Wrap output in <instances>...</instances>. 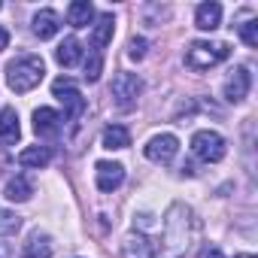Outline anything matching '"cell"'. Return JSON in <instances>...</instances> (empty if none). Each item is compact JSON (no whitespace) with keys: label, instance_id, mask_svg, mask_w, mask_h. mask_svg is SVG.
<instances>
[{"label":"cell","instance_id":"18","mask_svg":"<svg viewBox=\"0 0 258 258\" xmlns=\"http://www.w3.org/2000/svg\"><path fill=\"white\" fill-rule=\"evenodd\" d=\"M67 22L73 28H88L94 22V7L88 4V0H73V4L67 7Z\"/></svg>","mask_w":258,"mask_h":258},{"label":"cell","instance_id":"13","mask_svg":"<svg viewBox=\"0 0 258 258\" xmlns=\"http://www.w3.org/2000/svg\"><path fill=\"white\" fill-rule=\"evenodd\" d=\"M112 31H115V19H112V13L97 16L94 31H91V49H94V52H103V49L109 46V40H112Z\"/></svg>","mask_w":258,"mask_h":258},{"label":"cell","instance_id":"4","mask_svg":"<svg viewBox=\"0 0 258 258\" xmlns=\"http://www.w3.org/2000/svg\"><path fill=\"white\" fill-rule=\"evenodd\" d=\"M140 91H143L140 76H137V73H124V70H121V73H115V79H112V85H109L112 103H115L118 109H131V106L137 103Z\"/></svg>","mask_w":258,"mask_h":258},{"label":"cell","instance_id":"8","mask_svg":"<svg viewBox=\"0 0 258 258\" xmlns=\"http://www.w3.org/2000/svg\"><path fill=\"white\" fill-rule=\"evenodd\" d=\"M249 88H252V73H249L246 67H234V70L228 73L225 85H222L228 103H243L246 94H249Z\"/></svg>","mask_w":258,"mask_h":258},{"label":"cell","instance_id":"3","mask_svg":"<svg viewBox=\"0 0 258 258\" xmlns=\"http://www.w3.org/2000/svg\"><path fill=\"white\" fill-rule=\"evenodd\" d=\"M228 55H231L228 43H210V40H198V43H191V46L185 49V67L201 73V70H210V67L222 64Z\"/></svg>","mask_w":258,"mask_h":258},{"label":"cell","instance_id":"12","mask_svg":"<svg viewBox=\"0 0 258 258\" xmlns=\"http://www.w3.org/2000/svg\"><path fill=\"white\" fill-rule=\"evenodd\" d=\"M58 28H61V19H58L55 10H40V13L34 16V22H31V31H34L40 40H52V37L58 34Z\"/></svg>","mask_w":258,"mask_h":258},{"label":"cell","instance_id":"14","mask_svg":"<svg viewBox=\"0 0 258 258\" xmlns=\"http://www.w3.org/2000/svg\"><path fill=\"white\" fill-rule=\"evenodd\" d=\"M121 258H155V246L143 234H127L121 243Z\"/></svg>","mask_w":258,"mask_h":258},{"label":"cell","instance_id":"24","mask_svg":"<svg viewBox=\"0 0 258 258\" xmlns=\"http://www.w3.org/2000/svg\"><path fill=\"white\" fill-rule=\"evenodd\" d=\"M240 40L246 46H258V22L255 19H249L246 25H240Z\"/></svg>","mask_w":258,"mask_h":258},{"label":"cell","instance_id":"7","mask_svg":"<svg viewBox=\"0 0 258 258\" xmlns=\"http://www.w3.org/2000/svg\"><path fill=\"white\" fill-rule=\"evenodd\" d=\"M143 152H146V158L155 161V164H170V161L176 158V152H179V140H176L173 134H155V137L143 146Z\"/></svg>","mask_w":258,"mask_h":258},{"label":"cell","instance_id":"20","mask_svg":"<svg viewBox=\"0 0 258 258\" xmlns=\"http://www.w3.org/2000/svg\"><path fill=\"white\" fill-rule=\"evenodd\" d=\"M4 195L10 198V201H16V204H25V201H31V195H34V185H31V179L28 176H13L10 182H7V188H4Z\"/></svg>","mask_w":258,"mask_h":258},{"label":"cell","instance_id":"1","mask_svg":"<svg viewBox=\"0 0 258 258\" xmlns=\"http://www.w3.org/2000/svg\"><path fill=\"white\" fill-rule=\"evenodd\" d=\"M198 216L188 204H170L161 225V258H188L198 240Z\"/></svg>","mask_w":258,"mask_h":258},{"label":"cell","instance_id":"19","mask_svg":"<svg viewBox=\"0 0 258 258\" xmlns=\"http://www.w3.org/2000/svg\"><path fill=\"white\" fill-rule=\"evenodd\" d=\"M52 161V149L49 146H28V149H22L19 152V164L22 167H46Z\"/></svg>","mask_w":258,"mask_h":258},{"label":"cell","instance_id":"15","mask_svg":"<svg viewBox=\"0 0 258 258\" xmlns=\"http://www.w3.org/2000/svg\"><path fill=\"white\" fill-rule=\"evenodd\" d=\"M100 146L103 149H127L131 146V131L124 124H109L100 134Z\"/></svg>","mask_w":258,"mask_h":258},{"label":"cell","instance_id":"29","mask_svg":"<svg viewBox=\"0 0 258 258\" xmlns=\"http://www.w3.org/2000/svg\"><path fill=\"white\" fill-rule=\"evenodd\" d=\"M0 258H13V249L7 243H0Z\"/></svg>","mask_w":258,"mask_h":258},{"label":"cell","instance_id":"25","mask_svg":"<svg viewBox=\"0 0 258 258\" xmlns=\"http://www.w3.org/2000/svg\"><path fill=\"white\" fill-rule=\"evenodd\" d=\"M146 37H134L131 43H127V58H134V61H143L146 58Z\"/></svg>","mask_w":258,"mask_h":258},{"label":"cell","instance_id":"9","mask_svg":"<svg viewBox=\"0 0 258 258\" xmlns=\"http://www.w3.org/2000/svg\"><path fill=\"white\" fill-rule=\"evenodd\" d=\"M94 182L100 191H115L124 182V167L118 161H97L94 164Z\"/></svg>","mask_w":258,"mask_h":258},{"label":"cell","instance_id":"11","mask_svg":"<svg viewBox=\"0 0 258 258\" xmlns=\"http://www.w3.org/2000/svg\"><path fill=\"white\" fill-rule=\"evenodd\" d=\"M22 137V124H19V112L13 106H4L0 109V140L7 146H16Z\"/></svg>","mask_w":258,"mask_h":258},{"label":"cell","instance_id":"23","mask_svg":"<svg viewBox=\"0 0 258 258\" xmlns=\"http://www.w3.org/2000/svg\"><path fill=\"white\" fill-rule=\"evenodd\" d=\"M100 70H103V58H100V52L91 49V55L85 58V79L88 82H97L100 79Z\"/></svg>","mask_w":258,"mask_h":258},{"label":"cell","instance_id":"10","mask_svg":"<svg viewBox=\"0 0 258 258\" xmlns=\"http://www.w3.org/2000/svg\"><path fill=\"white\" fill-rule=\"evenodd\" d=\"M61 115L52 109V106H40V109H34V131H37V137H58L61 134Z\"/></svg>","mask_w":258,"mask_h":258},{"label":"cell","instance_id":"17","mask_svg":"<svg viewBox=\"0 0 258 258\" xmlns=\"http://www.w3.org/2000/svg\"><path fill=\"white\" fill-rule=\"evenodd\" d=\"M55 61H58L61 67H76V64L82 61V43H79L76 37H67V40L55 49Z\"/></svg>","mask_w":258,"mask_h":258},{"label":"cell","instance_id":"22","mask_svg":"<svg viewBox=\"0 0 258 258\" xmlns=\"http://www.w3.org/2000/svg\"><path fill=\"white\" fill-rule=\"evenodd\" d=\"M19 228H22V216L0 207V237H13V234H19Z\"/></svg>","mask_w":258,"mask_h":258},{"label":"cell","instance_id":"27","mask_svg":"<svg viewBox=\"0 0 258 258\" xmlns=\"http://www.w3.org/2000/svg\"><path fill=\"white\" fill-rule=\"evenodd\" d=\"M7 46H10V34H7V28H4V25H0V52H4Z\"/></svg>","mask_w":258,"mask_h":258},{"label":"cell","instance_id":"16","mask_svg":"<svg viewBox=\"0 0 258 258\" xmlns=\"http://www.w3.org/2000/svg\"><path fill=\"white\" fill-rule=\"evenodd\" d=\"M195 25L201 31H216L222 25V7L219 4H201L195 10Z\"/></svg>","mask_w":258,"mask_h":258},{"label":"cell","instance_id":"2","mask_svg":"<svg viewBox=\"0 0 258 258\" xmlns=\"http://www.w3.org/2000/svg\"><path fill=\"white\" fill-rule=\"evenodd\" d=\"M46 76V64L40 55H22L16 61L7 64V85L16 91V94H28L34 91Z\"/></svg>","mask_w":258,"mask_h":258},{"label":"cell","instance_id":"28","mask_svg":"<svg viewBox=\"0 0 258 258\" xmlns=\"http://www.w3.org/2000/svg\"><path fill=\"white\" fill-rule=\"evenodd\" d=\"M195 173H198V170H195V164H188V161H185V164H182V176H195Z\"/></svg>","mask_w":258,"mask_h":258},{"label":"cell","instance_id":"5","mask_svg":"<svg viewBox=\"0 0 258 258\" xmlns=\"http://www.w3.org/2000/svg\"><path fill=\"white\" fill-rule=\"evenodd\" d=\"M52 94L64 103V112H67V118H79L82 112H85V97H82V91H79V85L70 79V76H61V79H55L52 82Z\"/></svg>","mask_w":258,"mask_h":258},{"label":"cell","instance_id":"30","mask_svg":"<svg viewBox=\"0 0 258 258\" xmlns=\"http://www.w3.org/2000/svg\"><path fill=\"white\" fill-rule=\"evenodd\" d=\"M240 258H255V255H240Z\"/></svg>","mask_w":258,"mask_h":258},{"label":"cell","instance_id":"6","mask_svg":"<svg viewBox=\"0 0 258 258\" xmlns=\"http://www.w3.org/2000/svg\"><path fill=\"white\" fill-rule=\"evenodd\" d=\"M225 137L219 134V131H198L195 137H191V152L201 158V161H207V164H216V161H222L225 158Z\"/></svg>","mask_w":258,"mask_h":258},{"label":"cell","instance_id":"21","mask_svg":"<svg viewBox=\"0 0 258 258\" xmlns=\"http://www.w3.org/2000/svg\"><path fill=\"white\" fill-rule=\"evenodd\" d=\"M52 255V237L43 231H34L28 240V255L25 258H49Z\"/></svg>","mask_w":258,"mask_h":258},{"label":"cell","instance_id":"26","mask_svg":"<svg viewBox=\"0 0 258 258\" xmlns=\"http://www.w3.org/2000/svg\"><path fill=\"white\" fill-rule=\"evenodd\" d=\"M201 258H225V252L222 249H216V246H210V249H204V255Z\"/></svg>","mask_w":258,"mask_h":258}]
</instances>
